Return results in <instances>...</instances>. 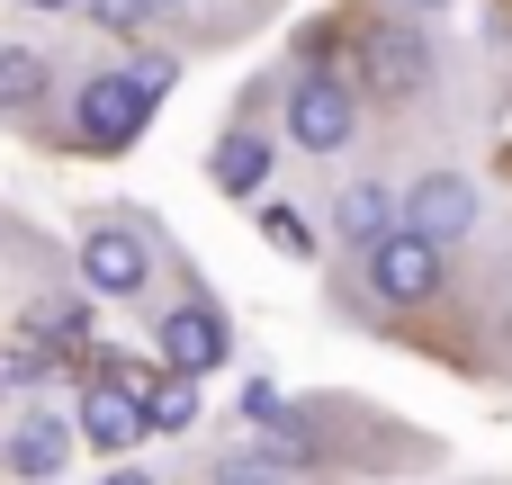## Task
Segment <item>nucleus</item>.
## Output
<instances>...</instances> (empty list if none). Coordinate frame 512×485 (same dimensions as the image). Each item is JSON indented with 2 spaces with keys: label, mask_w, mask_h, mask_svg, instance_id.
Returning a JSON list of instances; mask_svg holds the SVG:
<instances>
[{
  "label": "nucleus",
  "mask_w": 512,
  "mask_h": 485,
  "mask_svg": "<svg viewBox=\"0 0 512 485\" xmlns=\"http://www.w3.org/2000/svg\"><path fill=\"white\" fill-rule=\"evenodd\" d=\"M162 90H171V54H153V63H117V72H81L72 144H81V153H126V144L153 126Z\"/></svg>",
  "instance_id": "1"
},
{
  "label": "nucleus",
  "mask_w": 512,
  "mask_h": 485,
  "mask_svg": "<svg viewBox=\"0 0 512 485\" xmlns=\"http://www.w3.org/2000/svg\"><path fill=\"white\" fill-rule=\"evenodd\" d=\"M279 117H288V144L297 153H342L351 135H360V90L333 72V63H297L288 72V99H279Z\"/></svg>",
  "instance_id": "2"
},
{
  "label": "nucleus",
  "mask_w": 512,
  "mask_h": 485,
  "mask_svg": "<svg viewBox=\"0 0 512 485\" xmlns=\"http://www.w3.org/2000/svg\"><path fill=\"white\" fill-rule=\"evenodd\" d=\"M360 261H369V297L396 306V315H405V306H432V297L450 288V243H432V234H414V225H387Z\"/></svg>",
  "instance_id": "3"
},
{
  "label": "nucleus",
  "mask_w": 512,
  "mask_h": 485,
  "mask_svg": "<svg viewBox=\"0 0 512 485\" xmlns=\"http://www.w3.org/2000/svg\"><path fill=\"white\" fill-rule=\"evenodd\" d=\"M81 288L90 297H144L153 288V243L126 207H108L90 234H81Z\"/></svg>",
  "instance_id": "4"
},
{
  "label": "nucleus",
  "mask_w": 512,
  "mask_h": 485,
  "mask_svg": "<svg viewBox=\"0 0 512 485\" xmlns=\"http://www.w3.org/2000/svg\"><path fill=\"white\" fill-rule=\"evenodd\" d=\"M396 225L432 234V243H468L477 234V180L468 171H423L405 198H396Z\"/></svg>",
  "instance_id": "5"
},
{
  "label": "nucleus",
  "mask_w": 512,
  "mask_h": 485,
  "mask_svg": "<svg viewBox=\"0 0 512 485\" xmlns=\"http://www.w3.org/2000/svg\"><path fill=\"white\" fill-rule=\"evenodd\" d=\"M225 351H234V333H225V315H216L207 297H180V306L153 324V360H162V369L207 378V369H225Z\"/></svg>",
  "instance_id": "6"
},
{
  "label": "nucleus",
  "mask_w": 512,
  "mask_h": 485,
  "mask_svg": "<svg viewBox=\"0 0 512 485\" xmlns=\"http://www.w3.org/2000/svg\"><path fill=\"white\" fill-rule=\"evenodd\" d=\"M72 432H81L90 450H135L153 423H144V396H135L126 378H108V369H99V378L81 387V414H72Z\"/></svg>",
  "instance_id": "7"
},
{
  "label": "nucleus",
  "mask_w": 512,
  "mask_h": 485,
  "mask_svg": "<svg viewBox=\"0 0 512 485\" xmlns=\"http://www.w3.org/2000/svg\"><path fill=\"white\" fill-rule=\"evenodd\" d=\"M72 441H81V432L36 405V414H18V432H9L0 459H9V477H63V468H72Z\"/></svg>",
  "instance_id": "8"
},
{
  "label": "nucleus",
  "mask_w": 512,
  "mask_h": 485,
  "mask_svg": "<svg viewBox=\"0 0 512 485\" xmlns=\"http://www.w3.org/2000/svg\"><path fill=\"white\" fill-rule=\"evenodd\" d=\"M270 162H279V144H270L261 126H225L216 153H207V180H216L225 198H252V189L270 180Z\"/></svg>",
  "instance_id": "9"
},
{
  "label": "nucleus",
  "mask_w": 512,
  "mask_h": 485,
  "mask_svg": "<svg viewBox=\"0 0 512 485\" xmlns=\"http://www.w3.org/2000/svg\"><path fill=\"white\" fill-rule=\"evenodd\" d=\"M369 63H378V90H387V99H405V90H423L432 45H423L414 27H369Z\"/></svg>",
  "instance_id": "10"
},
{
  "label": "nucleus",
  "mask_w": 512,
  "mask_h": 485,
  "mask_svg": "<svg viewBox=\"0 0 512 485\" xmlns=\"http://www.w3.org/2000/svg\"><path fill=\"white\" fill-rule=\"evenodd\" d=\"M387 225H396V189H387V180H351V189L333 198V234H342L351 252H369Z\"/></svg>",
  "instance_id": "11"
},
{
  "label": "nucleus",
  "mask_w": 512,
  "mask_h": 485,
  "mask_svg": "<svg viewBox=\"0 0 512 485\" xmlns=\"http://www.w3.org/2000/svg\"><path fill=\"white\" fill-rule=\"evenodd\" d=\"M54 90V63L36 45H0V117H36Z\"/></svg>",
  "instance_id": "12"
},
{
  "label": "nucleus",
  "mask_w": 512,
  "mask_h": 485,
  "mask_svg": "<svg viewBox=\"0 0 512 485\" xmlns=\"http://www.w3.org/2000/svg\"><path fill=\"white\" fill-rule=\"evenodd\" d=\"M144 423H153V432H189V423H198V378H189V369H162V378L144 387Z\"/></svg>",
  "instance_id": "13"
},
{
  "label": "nucleus",
  "mask_w": 512,
  "mask_h": 485,
  "mask_svg": "<svg viewBox=\"0 0 512 485\" xmlns=\"http://www.w3.org/2000/svg\"><path fill=\"white\" fill-rule=\"evenodd\" d=\"M261 234H270V252H315V225H306V207H261Z\"/></svg>",
  "instance_id": "14"
},
{
  "label": "nucleus",
  "mask_w": 512,
  "mask_h": 485,
  "mask_svg": "<svg viewBox=\"0 0 512 485\" xmlns=\"http://www.w3.org/2000/svg\"><path fill=\"white\" fill-rule=\"evenodd\" d=\"M108 36H135V27H153V0H81Z\"/></svg>",
  "instance_id": "15"
},
{
  "label": "nucleus",
  "mask_w": 512,
  "mask_h": 485,
  "mask_svg": "<svg viewBox=\"0 0 512 485\" xmlns=\"http://www.w3.org/2000/svg\"><path fill=\"white\" fill-rule=\"evenodd\" d=\"M0 378H9V387H45V378H54V351H9Z\"/></svg>",
  "instance_id": "16"
},
{
  "label": "nucleus",
  "mask_w": 512,
  "mask_h": 485,
  "mask_svg": "<svg viewBox=\"0 0 512 485\" xmlns=\"http://www.w3.org/2000/svg\"><path fill=\"white\" fill-rule=\"evenodd\" d=\"M27 9H81V0H27Z\"/></svg>",
  "instance_id": "17"
},
{
  "label": "nucleus",
  "mask_w": 512,
  "mask_h": 485,
  "mask_svg": "<svg viewBox=\"0 0 512 485\" xmlns=\"http://www.w3.org/2000/svg\"><path fill=\"white\" fill-rule=\"evenodd\" d=\"M153 9H189V0H153Z\"/></svg>",
  "instance_id": "18"
},
{
  "label": "nucleus",
  "mask_w": 512,
  "mask_h": 485,
  "mask_svg": "<svg viewBox=\"0 0 512 485\" xmlns=\"http://www.w3.org/2000/svg\"><path fill=\"white\" fill-rule=\"evenodd\" d=\"M414 9H432V0H414Z\"/></svg>",
  "instance_id": "19"
}]
</instances>
